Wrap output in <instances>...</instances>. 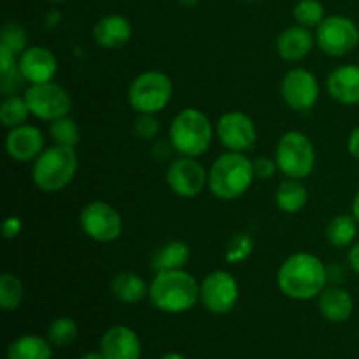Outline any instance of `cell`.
I'll list each match as a JSON object with an SVG mask.
<instances>
[{"label": "cell", "instance_id": "cell-1", "mask_svg": "<svg viewBox=\"0 0 359 359\" xmlns=\"http://www.w3.org/2000/svg\"><path fill=\"white\" fill-rule=\"evenodd\" d=\"M328 286V266L311 252H294L277 270V287L291 300L318 298Z\"/></svg>", "mask_w": 359, "mask_h": 359}, {"label": "cell", "instance_id": "cell-2", "mask_svg": "<svg viewBox=\"0 0 359 359\" xmlns=\"http://www.w3.org/2000/svg\"><path fill=\"white\" fill-rule=\"evenodd\" d=\"M149 300L158 311L182 314L200 302V283L186 270L158 272L149 284Z\"/></svg>", "mask_w": 359, "mask_h": 359}, {"label": "cell", "instance_id": "cell-3", "mask_svg": "<svg viewBox=\"0 0 359 359\" xmlns=\"http://www.w3.org/2000/svg\"><path fill=\"white\" fill-rule=\"evenodd\" d=\"M252 160L245 153L226 151L214 160L209 170V189L216 198L231 202L249 191L255 182Z\"/></svg>", "mask_w": 359, "mask_h": 359}, {"label": "cell", "instance_id": "cell-4", "mask_svg": "<svg viewBox=\"0 0 359 359\" xmlns=\"http://www.w3.org/2000/svg\"><path fill=\"white\" fill-rule=\"evenodd\" d=\"M216 128L205 112L186 107L174 116L168 130L170 147L181 156L200 158L212 146Z\"/></svg>", "mask_w": 359, "mask_h": 359}, {"label": "cell", "instance_id": "cell-5", "mask_svg": "<svg viewBox=\"0 0 359 359\" xmlns=\"http://www.w3.org/2000/svg\"><path fill=\"white\" fill-rule=\"evenodd\" d=\"M79 156L76 147L53 144L46 147L32 165V181L44 193H58L76 179Z\"/></svg>", "mask_w": 359, "mask_h": 359}, {"label": "cell", "instance_id": "cell-6", "mask_svg": "<svg viewBox=\"0 0 359 359\" xmlns=\"http://www.w3.org/2000/svg\"><path fill=\"white\" fill-rule=\"evenodd\" d=\"M174 97L172 79L161 70H144L128 88V104L137 114H160Z\"/></svg>", "mask_w": 359, "mask_h": 359}, {"label": "cell", "instance_id": "cell-7", "mask_svg": "<svg viewBox=\"0 0 359 359\" xmlns=\"http://www.w3.org/2000/svg\"><path fill=\"white\" fill-rule=\"evenodd\" d=\"M273 158L280 174L291 179H305L314 172L316 147L304 132L290 130L277 142Z\"/></svg>", "mask_w": 359, "mask_h": 359}, {"label": "cell", "instance_id": "cell-8", "mask_svg": "<svg viewBox=\"0 0 359 359\" xmlns=\"http://www.w3.org/2000/svg\"><path fill=\"white\" fill-rule=\"evenodd\" d=\"M359 44V27L356 21L342 14L326 16L316 28V46L332 58H344Z\"/></svg>", "mask_w": 359, "mask_h": 359}, {"label": "cell", "instance_id": "cell-9", "mask_svg": "<svg viewBox=\"0 0 359 359\" xmlns=\"http://www.w3.org/2000/svg\"><path fill=\"white\" fill-rule=\"evenodd\" d=\"M79 226L83 233L93 242L111 244L121 237L123 217L109 202L93 200L81 209Z\"/></svg>", "mask_w": 359, "mask_h": 359}, {"label": "cell", "instance_id": "cell-10", "mask_svg": "<svg viewBox=\"0 0 359 359\" xmlns=\"http://www.w3.org/2000/svg\"><path fill=\"white\" fill-rule=\"evenodd\" d=\"M30 114L41 121H55V119L69 116L72 111V98L69 91L55 81L41 84H28L23 93Z\"/></svg>", "mask_w": 359, "mask_h": 359}, {"label": "cell", "instance_id": "cell-11", "mask_svg": "<svg viewBox=\"0 0 359 359\" xmlns=\"http://www.w3.org/2000/svg\"><path fill=\"white\" fill-rule=\"evenodd\" d=\"M241 298V286L228 270H214L200 283V304L210 314L224 316L235 309Z\"/></svg>", "mask_w": 359, "mask_h": 359}, {"label": "cell", "instance_id": "cell-12", "mask_svg": "<svg viewBox=\"0 0 359 359\" xmlns=\"http://www.w3.org/2000/svg\"><path fill=\"white\" fill-rule=\"evenodd\" d=\"M167 184L172 193L181 198H196L209 186V172L203 168L198 158L179 156L170 161L167 168Z\"/></svg>", "mask_w": 359, "mask_h": 359}, {"label": "cell", "instance_id": "cell-13", "mask_svg": "<svg viewBox=\"0 0 359 359\" xmlns=\"http://www.w3.org/2000/svg\"><path fill=\"white\" fill-rule=\"evenodd\" d=\"M321 86L311 70L304 67H294L287 70L280 81V97L290 109L297 112H307L318 104Z\"/></svg>", "mask_w": 359, "mask_h": 359}, {"label": "cell", "instance_id": "cell-14", "mask_svg": "<svg viewBox=\"0 0 359 359\" xmlns=\"http://www.w3.org/2000/svg\"><path fill=\"white\" fill-rule=\"evenodd\" d=\"M216 137L226 151L248 153L256 146L258 130L255 121L242 111H228L217 119Z\"/></svg>", "mask_w": 359, "mask_h": 359}, {"label": "cell", "instance_id": "cell-15", "mask_svg": "<svg viewBox=\"0 0 359 359\" xmlns=\"http://www.w3.org/2000/svg\"><path fill=\"white\" fill-rule=\"evenodd\" d=\"M46 149V139L41 128L35 125H25L11 128L6 135V153L11 160L27 163L35 161Z\"/></svg>", "mask_w": 359, "mask_h": 359}, {"label": "cell", "instance_id": "cell-16", "mask_svg": "<svg viewBox=\"0 0 359 359\" xmlns=\"http://www.w3.org/2000/svg\"><path fill=\"white\" fill-rule=\"evenodd\" d=\"M18 67L28 84L49 83L58 72V58L44 46H28L18 56Z\"/></svg>", "mask_w": 359, "mask_h": 359}, {"label": "cell", "instance_id": "cell-17", "mask_svg": "<svg viewBox=\"0 0 359 359\" xmlns=\"http://www.w3.org/2000/svg\"><path fill=\"white\" fill-rule=\"evenodd\" d=\"M100 354L104 359H140L142 344L139 335L128 326H112L100 340Z\"/></svg>", "mask_w": 359, "mask_h": 359}, {"label": "cell", "instance_id": "cell-18", "mask_svg": "<svg viewBox=\"0 0 359 359\" xmlns=\"http://www.w3.org/2000/svg\"><path fill=\"white\" fill-rule=\"evenodd\" d=\"M133 35L132 23L126 16L111 13L102 16L93 25V41L104 49H121Z\"/></svg>", "mask_w": 359, "mask_h": 359}, {"label": "cell", "instance_id": "cell-19", "mask_svg": "<svg viewBox=\"0 0 359 359\" xmlns=\"http://www.w3.org/2000/svg\"><path fill=\"white\" fill-rule=\"evenodd\" d=\"M326 90L330 97L339 104H359V65L346 63L332 70L326 79Z\"/></svg>", "mask_w": 359, "mask_h": 359}, {"label": "cell", "instance_id": "cell-20", "mask_svg": "<svg viewBox=\"0 0 359 359\" xmlns=\"http://www.w3.org/2000/svg\"><path fill=\"white\" fill-rule=\"evenodd\" d=\"M314 46L316 35L311 34V28L300 27V25H294V27L280 32L276 41L277 55L286 62H300V60L307 58Z\"/></svg>", "mask_w": 359, "mask_h": 359}, {"label": "cell", "instance_id": "cell-21", "mask_svg": "<svg viewBox=\"0 0 359 359\" xmlns=\"http://www.w3.org/2000/svg\"><path fill=\"white\" fill-rule=\"evenodd\" d=\"M318 309L326 321L346 323L354 312V300L349 291L332 284L318 297Z\"/></svg>", "mask_w": 359, "mask_h": 359}, {"label": "cell", "instance_id": "cell-22", "mask_svg": "<svg viewBox=\"0 0 359 359\" xmlns=\"http://www.w3.org/2000/svg\"><path fill=\"white\" fill-rule=\"evenodd\" d=\"M191 259V249L182 241H168L153 252L151 270L158 272H170V270H184Z\"/></svg>", "mask_w": 359, "mask_h": 359}, {"label": "cell", "instance_id": "cell-23", "mask_svg": "<svg viewBox=\"0 0 359 359\" xmlns=\"http://www.w3.org/2000/svg\"><path fill=\"white\" fill-rule=\"evenodd\" d=\"M111 293L116 300L126 305L140 304L149 298V284L135 272H119L111 280Z\"/></svg>", "mask_w": 359, "mask_h": 359}, {"label": "cell", "instance_id": "cell-24", "mask_svg": "<svg viewBox=\"0 0 359 359\" xmlns=\"http://www.w3.org/2000/svg\"><path fill=\"white\" fill-rule=\"evenodd\" d=\"M276 205L284 214H298L309 202V189L302 179L286 177L276 189Z\"/></svg>", "mask_w": 359, "mask_h": 359}, {"label": "cell", "instance_id": "cell-25", "mask_svg": "<svg viewBox=\"0 0 359 359\" xmlns=\"http://www.w3.org/2000/svg\"><path fill=\"white\" fill-rule=\"evenodd\" d=\"M53 346L39 335H21L7 347V359H51Z\"/></svg>", "mask_w": 359, "mask_h": 359}, {"label": "cell", "instance_id": "cell-26", "mask_svg": "<svg viewBox=\"0 0 359 359\" xmlns=\"http://www.w3.org/2000/svg\"><path fill=\"white\" fill-rule=\"evenodd\" d=\"M358 226L359 223L353 214H339L333 217L326 228V238L333 248H349L354 244L358 237Z\"/></svg>", "mask_w": 359, "mask_h": 359}, {"label": "cell", "instance_id": "cell-27", "mask_svg": "<svg viewBox=\"0 0 359 359\" xmlns=\"http://www.w3.org/2000/svg\"><path fill=\"white\" fill-rule=\"evenodd\" d=\"M25 300V284L16 273L4 272L0 276V309L13 312L21 307Z\"/></svg>", "mask_w": 359, "mask_h": 359}, {"label": "cell", "instance_id": "cell-28", "mask_svg": "<svg viewBox=\"0 0 359 359\" xmlns=\"http://www.w3.org/2000/svg\"><path fill=\"white\" fill-rule=\"evenodd\" d=\"M28 116L32 114L23 95L16 93L4 97L2 104H0V119L7 130L25 125L28 121Z\"/></svg>", "mask_w": 359, "mask_h": 359}, {"label": "cell", "instance_id": "cell-29", "mask_svg": "<svg viewBox=\"0 0 359 359\" xmlns=\"http://www.w3.org/2000/svg\"><path fill=\"white\" fill-rule=\"evenodd\" d=\"M49 135L58 146L77 147L81 142V128L70 116H63L49 123Z\"/></svg>", "mask_w": 359, "mask_h": 359}, {"label": "cell", "instance_id": "cell-30", "mask_svg": "<svg viewBox=\"0 0 359 359\" xmlns=\"http://www.w3.org/2000/svg\"><path fill=\"white\" fill-rule=\"evenodd\" d=\"M293 16L300 27L318 28L326 18L321 0H298L293 7Z\"/></svg>", "mask_w": 359, "mask_h": 359}, {"label": "cell", "instance_id": "cell-31", "mask_svg": "<svg viewBox=\"0 0 359 359\" xmlns=\"http://www.w3.org/2000/svg\"><path fill=\"white\" fill-rule=\"evenodd\" d=\"M77 333V323L72 318H56L48 328V340L53 347H67L74 344Z\"/></svg>", "mask_w": 359, "mask_h": 359}, {"label": "cell", "instance_id": "cell-32", "mask_svg": "<svg viewBox=\"0 0 359 359\" xmlns=\"http://www.w3.org/2000/svg\"><path fill=\"white\" fill-rule=\"evenodd\" d=\"M255 251V241L249 233H235L228 238L226 248H224V262L237 265V263L245 262Z\"/></svg>", "mask_w": 359, "mask_h": 359}, {"label": "cell", "instance_id": "cell-33", "mask_svg": "<svg viewBox=\"0 0 359 359\" xmlns=\"http://www.w3.org/2000/svg\"><path fill=\"white\" fill-rule=\"evenodd\" d=\"M0 46L13 51L14 55L20 56L25 49L28 48V32L18 21H9L2 27V34H0Z\"/></svg>", "mask_w": 359, "mask_h": 359}, {"label": "cell", "instance_id": "cell-34", "mask_svg": "<svg viewBox=\"0 0 359 359\" xmlns=\"http://www.w3.org/2000/svg\"><path fill=\"white\" fill-rule=\"evenodd\" d=\"M160 133V121L156 114H139V118L133 123V135L142 140L156 139Z\"/></svg>", "mask_w": 359, "mask_h": 359}, {"label": "cell", "instance_id": "cell-35", "mask_svg": "<svg viewBox=\"0 0 359 359\" xmlns=\"http://www.w3.org/2000/svg\"><path fill=\"white\" fill-rule=\"evenodd\" d=\"M252 168H255V177L259 179V181L272 179L273 175L279 172L276 158H266V156L255 158V160H252Z\"/></svg>", "mask_w": 359, "mask_h": 359}, {"label": "cell", "instance_id": "cell-36", "mask_svg": "<svg viewBox=\"0 0 359 359\" xmlns=\"http://www.w3.org/2000/svg\"><path fill=\"white\" fill-rule=\"evenodd\" d=\"M23 230V221L18 216H9L6 221H4V238L6 241H13Z\"/></svg>", "mask_w": 359, "mask_h": 359}, {"label": "cell", "instance_id": "cell-37", "mask_svg": "<svg viewBox=\"0 0 359 359\" xmlns=\"http://www.w3.org/2000/svg\"><path fill=\"white\" fill-rule=\"evenodd\" d=\"M347 151H349L351 156L354 160L359 161V126L349 133V139H347Z\"/></svg>", "mask_w": 359, "mask_h": 359}, {"label": "cell", "instance_id": "cell-38", "mask_svg": "<svg viewBox=\"0 0 359 359\" xmlns=\"http://www.w3.org/2000/svg\"><path fill=\"white\" fill-rule=\"evenodd\" d=\"M346 280V270L339 265L328 266V284H333V286H339Z\"/></svg>", "mask_w": 359, "mask_h": 359}, {"label": "cell", "instance_id": "cell-39", "mask_svg": "<svg viewBox=\"0 0 359 359\" xmlns=\"http://www.w3.org/2000/svg\"><path fill=\"white\" fill-rule=\"evenodd\" d=\"M347 262H349V266L353 269V272L359 276V242L351 245L349 255H347Z\"/></svg>", "mask_w": 359, "mask_h": 359}, {"label": "cell", "instance_id": "cell-40", "mask_svg": "<svg viewBox=\"0 0 359 359\" xmlns=\"http://www.w3.org/2000/svg\"><path fill=\"white\" fill-rule=\"evenodd\" d=\"M353 216L356 217V221L359 223V189H358L356 195H354V198H353Z\"/></svg>", "mask_w": 359, "mask_h": 359}, {"label": "cell", "instance_id": "cell-41", "mask_svg": "<svg viewBox=\"0 0 359 359\" xmlns=\"http://www.w3.org/2000/svg\"><path fill=\"white\" fill-rule=\"evenodd\" d=\"M160 359H186V358L179 353H168V354H163Z\"/></svg>", "mask_w": 359, "mask_h": 359}, {"label": "cell", "instance_id": "cell-42", "mask_svg": "<svg viewBox=\"0 0 359 359\" xmlns=\"http://www.w3.org/2000/svg\"><path fill=\"white\" fill-rule=\"evenodd\" d=\"M179 2L186 7H195V6H198L200 0H179Z\"/></svg>", "mask_w": 359, "mask_h": 359}, {"label": "cell", "instance_id": "cell-43", "mask_svg": "<svg viewBox=\"0 0 359 359\" xmlns=\"http://www.w3.org/2000/svg\"><path fill=\"white\" fill-rule=\"evenodd\" d=\"M81 359H104V356H102L100 353H90V354H86V356H83Z\"/></svg>", "mask_w": 359, "mask_h": 359}, {"label": "cell", "instance_id": "cell-44", "mask_svg": "<svg viewBox=\"0 0 359 359\" xmlns=\"http://www.w3.org/2000/svg\"><path fill=\"white\" fill-rule=\"evenodd\" d=\"M46 2H53V4H60V2H67V0H46Z\"/></svg>", "mask_w": 359, "mask_h": 359}, {"label": "cell", "instance_id": "cell-45", "mask_svg": "<svg viewBox=\"0 0 359 359\" xmlns=\"http://www.w3.org/2000/svg\"><path fill=\"white\" fill-rule=\"evenodd\" d=\"M244 2H256V0H244Z\"/></svg>", "mask_w": 359, "mask_h": 359}]
</instances>
